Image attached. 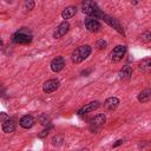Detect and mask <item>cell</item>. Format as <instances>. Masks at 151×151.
<instances>
[{"instance_id": "obj_1", "label": "cell", "mask_w": 151, "mask_h": 151, "mask_svg": "<svg viewBox=\"0 0 151 151\" xmlns=\"http://www.w3.org/2000/svg\"><path fill=\"white\" fill-rule=\"evenodd\" d=\"M81 12L91 18L101 19V20L105 15V13L101 12V9L99 8L98 4L94 0H84L81 2Z\"/></svg>"}, {"instance_id": "obj_2", "label": "cell", "mask_w": 151, "mask_h": 151, "mask_svg": "<svg viewBox=\"0 0 151 151\" xmlns=\"http://www.w3.org/2000/svg\"><path fill=\"white\" fill-rule=\"evenodd\" d=\"M12 42L17 45H28L33 40V33L27 27H21L18 31H15L11 37Z\"/></svg>"}, {"instance_id": "obj_3", "label": "cell", "mask_w": 151, "mask_h": 151, "mask_svg": "<svg viewBox=\"0 0 151 151\" xmlns=\"http://www.w3.org/2000/svg\"><path fill=\"white\" fill-rule=\"evenodd\" d=\"M92 53V47L90 45H81L79 47H77L72 54H71V60L73 64H80L83 63L85 59H87L90 57V54Z\"/></svg>"}, {"instance_id": "obj_4", "label": "cell", "mask_w": 151, "mask_h": 151, "mask_svg": "<svg viewBox=\"0 0 151 151\" xmlns=\"http://www.w3.org/2000/svg\"><path fill=\"white\" fill-rule=\"evenodd\" d=\"M105 122H106V116L104 114V113H98V114H96L93 118H91V120H90V130L93 132V133H96L104 124H105Z\"/></svg>"}, {"instance_id": "obj_5", "label": "cell", "mask_w": 151, "mask_h": 151, "mask_svg": "<svg viewBox=\"0 0 151 151\" xmlns=\"http://www.w3.org/2000/svg\"><path fill=\"white\" fill-rule=\"evenodd\" d=\"M126 53V46L125 45H117L110 53V57H111V61L113 63H118L120 61L124 55Z\"/></svg>"}, {"instance_id": "obj_6", "label": "cell", "mask_w": 151, "mask_h": 151, "mask_svg": "<svg viewBox=\"0 0 151 151\" xmlns=\"http://www.w3.org/2000/svg\"><path fill=\"white\" fill-rule=\"evenodd\" d=\"M84 24H85V27H86V29H87L88 32L97 33V32H99V31L101 29V24H100L97 19H94V18H91V17H90V18L85 19Z\"/></svg>"}, {"instance_id": "obj_7", "label": "cell", "mask_w": 151, "mask_h": 151, "mask_svg": "<svg viewBox=\"0 0 151 151\" xmlns=\"http://www.w3.org/2000/svg\"><path fill=\"white\" fill-rule=\"evenodd\" d=\"M68 31H70V24H68L67 20H64V21L60 22V24L57 26V28L54 29V32H53V38H54V39H60V38L64 37Z\"/></svg>"}, {"instance_id": "obj_8", "label": "cell", "mask_w": 151, "mask_h": 151, "mask_svg": "<svg viewBox=\"0 0 151 151\" xmlns=\"http://www.w3.org/2000/svg\"><path fill=\"white\" fill-rule=\"evenodd\" d=\"M99 107H100V101L93 100V101H90L88 104H86L85 106H83L81 109H79L78 112H77V114L78 116H85V114H87L90 112H93L94 110H97Z\"/></svg>"}, {"instance_id": "obj_9", "label": "cell", "mask_w": 151, "mask_h": 151, "mask_svg": "<svg viewBox=\"0 0 151 151\" xmlns=\"http://www.w3.org/2000/svg\"><path fill=\"white\" fill-rule=\"evenodd\" d=\"M65 65H66L65 59H64V57H61V55H58V57L53 58L52 61H51V64H50L51 70H52L53 72H55V73L63 71L64 67H65Z\"/></svg>"}, {"instance_id": "obj_10", "label": "cell", "mask_w": 151, "mask_h": 151, "mask_svg": "<svg viewBox=\"0 0 151 151\" xmlns=\"http://www.w3.org/2000/svg\"><path fill=\"white\" fill-rule=\"evenodd\" d=\"M59 85H60V81L58 79H48L44 83L42 91H44V93H47V94L52 93V92H54L55 90L59 88Z\"/></svg>"}, {"instance_id": "obj_11", "label": "cell", "mask_w": 151, "mask_h": 151, "mask_svg": "<svg viewBox=\"0 0 151 151\" xmlns=\"http://www.w3.org/2000/svg\"><path fill=\"white\" fill-rule=\"evenodd\" d=\"M119 103H120V100L117 97H109L107 99H105L103 107L105 111H114L119 106Z\"/></svg>"}, {"instance_id": "obj_12", "label": "cell", "mask_w": 151, "mask_h": 151, "mask_svg": "<svg viewBox=\"0 0 151 151\" xmlns=\"http://www.w3.org/2000/svg\"><path fill=\"white\" fill-rule=\"evenodd\" d=\"M17 129V120L14 118H8L1 124V130L5 133H12Z\"/></svg>"}, {"instance_id": "obj_13", "label": "cell", "mask_w": 151, "mask_h": 151, "mask_svg": "<svg viewBox=\"0 0 151 151\" xmlns=\"http://www.w3.org/2000/svg\"><path fill=\"white\" fill-rule=\"evenodd\" d=\"M103 20H104L107 25H110L111 27H113L116 31H118L120 34H123V35H124V29L122 28V26H120L119 21H118L116 18H112V17H110V15L105 14V15H104V18H103Z\"/></svg>"}, {"instance_id": "obj_14", "label": "cell", "mask_w": 151, "mask_h": 151, "mask_svg": "<svg viewBox=\"0 0 151 151\" xmlns=\"http://www.w3.org/2000/svg\"><path fill=\"white\" fill-rule=\"evenodd\" d=\"M35 124V118L32 114H25L19 119V125L22 129H31Z\"/></svg>"}, {"instance_id": "obj_15", "label": "cell", "mask_w": 151, "mask_h": 151, "mask_svg": "<svg viewBox=\"0 0 151 151\" xmlns=\"http://www.w3.org/2000/svg\"><path fill=\"white\" fill-rule=\"evenodd\" d=\"M118 77H119V79H120L122 81H127V80H130L131 77H132V67L129 66V65L123 66V67L119 70V72H118Z\"/></svg>"}, {"instance_id": "obj_16", "label": "cell", "mask_w": 151, "mask_h": 151, "mask_svg": "<svg viewBox=\"0 0 151 151\" xmlns=\"http://www.w3.org/2000/svg\"><path fill=\"white\" fill-rule=\"evenodd\" d=\"M138 70L142 73H151V58H144L138 63Z\"/></svg>"}, {"instance_id": "obj_17", "label": "cell", "mask_w": 151, "mask_h": 151, "mask_svg": "<svg viewBox=\"0 0 151 151\" xmlns=\"http://www.w3.org/2000/svg\"><path fill=\"white\" fill-rule=\"evenodd\" d=\"M77 13V7L76 6H67L63 9L61 12V18L67 20V19H71L72 17H74Z\"/></svg>"}, {"instance_id": "obj_18", "label": "cell", "mask_w": 151, "mask_h": 151, "mask_svg": "<svg viewBox=\"0 0 151 151\" xmlns=\"http://www.w3.org/2000/svg\"><path fill=\"white\" fill-rule=\"evenodd\" d=\"M137 99L139 103H147L151 99V88H144L143 91H140L137 96Z\"/></svg>"}, {"instance_id": "obj_19", "label": "cell", "mask_w": 151, "mask_h": 151, "mask_svg": "<svg viewBox=\"0 0 151 151\" xmlns=\"http://www.w3.org/2000/svg\"><path fill=\"white\" fill-rule=\"evenodd\" d=\"M139 40H140V42H143V44H149V42H151V32H150V31L143 32V33L139 35Z\"/></svg>"}, {"instance_id": "obj_20", "label": "cell", "mask_w": 151, "mask_h": 151, "mask_svg": "<svg viewBox=\"0 0 151 151\" xmlns=\"http://www.w3.org/2000/svg\"><path fill=\"white\" fill-rule=\"evenodd\" d=\"M38 122H39L41 125H45V126H47V125L51 124V119H50V117L47 116V113H41V114L38 117Z\"/></svg>"}, {"instance_id": "obj_21", "label": "cell", "mask_w": 151, "mask_h": 151, "mask_svg": "<svg viewBox=\"0 0 151 151\" xmlns=\"http://www.w3.org/2000/svg\"><path fill=\"white\" fill-rule=\"evenodd\" d=\"M63 142H64L63 134H55L52 138V145H54V146H60L63 144Z\"/></svg>"}, {"instance_id": "obj_22", "label": "cell", "mask_w": 151, "mask_h": 151, "mask_svg": "<svg viewBox=\"0 0 151 151\" xmlns=\"http://www.w3.org/2000/svg\"><path fill=\"white\" fill-rule=\"evenodd\" d=\"M96 47L98 50H105L107 47V41L104 40V39H99V40L96 41Z\"/></svg>"}, {"instance_id": "obj_23", "label": "cell", "mask_w": 151, "mask_h": 151, "mask_svg": "<svg viewBox=\"0 0 151 151\" xmlns=\"http://www.w3.org/2000/svg\"><path fill=\"white\" fill-rule=\"evenodd\" d=\"M34 6H35L34 0H25V2H24V8L26 11H32L34 8Z\"/></svg>"}, {"instance_id": "obj_24", "label": "cell", "mask_w": 151, "mask_h": 151, "mask_svg": "<svg viewBox=\"0 0 151 151\" xmlns=\"http://www.w3.org/2000/svg\"><path fill=\"white\" fill-rule=\"evenodd\" d=\"M52 129H53V126H51V125H50L48 127L44 129V130H42L40 133H38V137H39V138H45V137H46V136L50 133V131H51Z\"/></svg>"}, {"instance_id": "obj_25", "label": "cell", "mask_w": 151, "mask_h": 151, "mask_svg": "<svg viewBox=\"0 0 151 151\" xmlns=\"http://www.w3.org/2000/svg\"><path fill=\"white\" fill-rule=\"evenodd\" d=\"M8 118H9V117H8L5 112H2V113H1V119H0V120H1V123H4V122H5V120H7Z\"/></svg>"}, {"instance_id": "obj_26", "label": "cell", "mask_w": 151, "mask_h": 151, "mask_svg": "<svg viewBox=\"0 0 151 151\" xmlns=\"http://www.w3.org/2000/svg\"><path fill=\"white\" fill-rule=\"evenodd\" d=\"M123 142H124L123 139H118V140H117V142H116V143L112 145V147H117V146H119L120 144H123Z\"/></svg>"}, {"instance_id": "obj_27", "label": "cell", "mask_w": 151, "mask_h": 151, "mask_svg": "<svg viewBox=\"0 0 151 151\" xmlns=\"http://www.w3.org/2000/svg\"><path fill=\"white\" fill-rule=\"evenodd\" d=\"M131 4H133V5H137V0H131Z\"/></svg>"}]
</instances>
